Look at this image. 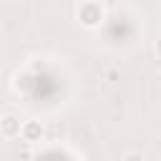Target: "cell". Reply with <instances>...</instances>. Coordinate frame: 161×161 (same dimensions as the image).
Listing matches in <instances>:
<instances>
[{
	"instance_id": "6da1fadb",
	"label": "cell",
	"mask_w": 161,
	"mask_h": 161,
	"mask_svg": "<svg viewBox=\"0 0 161 161\" xmlns=\"http://www.w3.org/2000/svg\"><path fill=\"white\" fill-rule=\"evenodd\" d=\"M75 18H78V23H80L83 28L96 30V28H101L103 20H106V8H103L98 0H83V3L78 5V10H75Z\"/></svg>"
},
{
	"instance_id": "7a4b0ae2",
	"label": "cell",
	"mask_w": 161,
	"mask_h": 161,
	"mask_svg": "<svg viewBox=\"0 0 161 161\" xmlns=\"http://www.w3.org/2000/svg\"><path fill=\"white\" fill-rule=\"evenodd\" d=\"M43 136H45V126H43V121H38V118H28V121L20 123V136H18V138H23L25 143H40Z\"/></svg>"
},
{
	"instance_id": "3957f363",
	"label": "cell",
	"mask_w": 161,
	"mask_h": 161,
	"mask_svg": "<svg viewBox=\"0 0 161 161\" xmlns=\"http://www.w3.org/2000/svg\"><path fill=\"white\" fill-rule=\"evenodd\" d=\"M20 116L15 113H3L0 116V136L3 138H18L20 136Z\"/></svg>"
},
{
	"instance_id": "277c9868",
	"label": "cell",
	"mask_w": 161,
	"mask_h": 161,
	"mask_svg": "<svg viewBox=\"0 0 161 161\" xmlns=\"http://www.w3.org/2000/svg\"><path fill=\"white\" fill-rule=\"evenodd\" d=\"M121 161H146V156H143L141 151H126V153L121 156Z\"/></svg>"
}]
</instances>
